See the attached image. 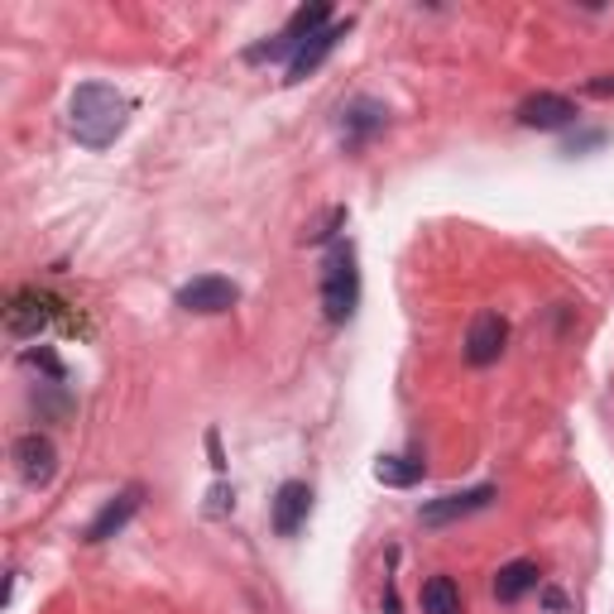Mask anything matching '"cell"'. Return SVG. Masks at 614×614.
Returning a JSON list of instances; mask_svg holds the SVG:
<instances>
[{
  "label": "cell",
  "instance_id": "cell-1",
  "mask_svg": "<svg viewBox=\"0 0 614 614\" xmlns=\"http://www.w3.org/2000/svg\"><path fill=\"white\" fill-rule=\"evenodd\" d=\"M125 121H130V101L111 83H83L73 91V101H67V125H73L77 145H87V149L115 145Z\"/></svg>",
  "mask_w": 614,
  "mask_h": 614
},
{
  "label": "cell",
  "instance_id": "cell-2",
  "mask_svg": "<svg viewBox=\"0 0 614 614\" xmlns=\"http://www.w3.org/2000/svg\"><path fill=\"white\" fill-rule=\"evenodd\" d=\"M355 303H361V270H355V250L351 246H336L327 254V264H322V312H327V322L341 327V322L355 312Z\"/></svg>",
  "mask_w": 614,
  "mask_h": 614
},
{
  "label": "cell",
  "instance_id": "cell-3",
  "mask_svg": "<svg viewBox=\"0 0 614 614\" xmlns=\"http://www.w3.org/2000/svg\"><path fill=\"white\" fill-rule=\"evenodd\" d=\"M327 20H331V5H303V10H293V20H288V25L274 34L270 43H254V49L246 53L250 63H274V58H288V63H293L298 58V49H303L308 39H317L322 29H327Z\"/></svg>",
  "mask_w": 614,
  "mask_h": 614
},
{
  "label": "cell",
  "instance_id": "cell-4",
  "mask_svg": "<svg viewBox=\"0 0 614 614\" xmlns=\"http://www.w3.org/2000/svg\"><path fill=\"white\" fill-rule=\"evenodd\" d=\"M240 303V288L222 279V274H197L192 284L178 288V308L183 312H202V317H216V312H230Z\"/></svg>",
  "mask_w": 614,
  "mask_h": 614
},
{
  "label": "cell",
  "instance_id": "cell-5",
  "mask_svg": "<svg viewBox=\"0 0 614 614\" xmlns=\"http://www.w3.org/2000/svg\"><path fill=\"white\" fill-rule=\"evenodd\" d=\"M490 504H494V485H475V490L442 494V500L423 504L418 518L427 528H447V524H456V518H471V514H480V509H490Z\"/></svg>",
  "mask_w": 614,
  "mask_h": 614
},
{
  "label": "cell",
  "instance_id": "cell-6",
  "mask_svg": "<svg viewBox=\"0 0 614 614\" xmlns=\"http://www.w3.org/2000/svg\"><path fill=\"white\" fill-rule=\"evenodd\" d=\"M15 466H20V480L34 485V490H43V485L58 475V447L43 433H25L15 442Z\"/></svg>",
  "mask_w": 614,
  "mask_h": 614
},
{
  "label": "cell",
  "instance_id": "cell-7",
  "mask_svg": "<svg viewBox=\"0 0 614 614\" xmlns=\"http://www.w3.org/2000/svg\"><path fill=\"white\" fill-rule=\"evenodd\" d=\"M504 341H509V322L500 317V312H480V317L471 322V331H466V361L475 369L494 365L504 355Z\"/></svg>",
  "mask_w": 614,
  "mask_h": 614
},
{
  "label": "cell",
  "instance_id": "cell-8",
  "mask_svg": "<svg viewBox=\"0 0 614 614\" xmlns=\"http://www.w3.org/2000/svg\"><path fill=\"white\" fill-rule=\"evenodd\" d=\"M576 121V106L557 91H538V97H528L524 106H518V125L524 130H562V125Z\"/></svg>",
  "mask_w": 614,
  "mask_h": 614
},
{
  "label": "cell",
  "instance_id": "cell-9",
  "mask_svg": "<svg viewBox=\"0 0 614 614\" xmlns=\"http://www.w3.org/2000/svg\"><path fill=\"white\" fill-rule=\"evenodd\" d=\"M308 514H312V490L303 480H284L279 494H274V532H279V538H293V532L308 524Z\"/></svg>",
  "mask_w": 614,
  "mask_h": 614
},
{
  "label": "cell",
  "instance_id": "cell-10",
  "mask_svg": "<svg viewBox=\"0 0 614 614\" xmlns=\"http://www.w3.org/2000/svg\"><path fill=\"white\" fill-rule=\"evenodd\" d=\"M346 29H351V25H327V29L317 34V39H308L303 49H298V58H293V63H288V77H284V83H308V77L317 73V67L331 58V49H336V43L346 39Z\"/></svg>",
  "mask_w": 614,
  "mask_h": 614
},
{
  "label": "cell",
  "instance_id": "cell-11",
  "mask_svg": "<svg viewBox=\"0 0 614 614\" xmlns=\"http://www.w3.org/2000/svg\"><path fill=\"white\" fill-rule=\"evenodd\" d=\"M53 308H58L53 298L34 293V288H29V293H15V298H10V312H5L10 331H15V336H39L53 322Z\"/></svg>",
  "mask_w": 614,
  "mask_h": 614
},
{
  "label": "cell",
  "instance_id": "cell-12",
  "mask_svg": "<svg viewBox=\"0 0 614 614\" xmlns=\"http://www.w3.org/2000/svg\"><path fill=\"white\" fill-rule=\"evenodd\" d=\"M135 509H140V490H121V494H115V500L87 524L83 538H87V542H106V538H115V532H121V528L135 518Z\"/></svg>",
  "mask_w": 614,
  "mask_h": 614
},
{
  "label": "cell",
  "instance_id": "cell-13",
  "mask_svg": "<svg viewBox=\"0 0 614 614\" xmlns=\"http://www.w3.org/2000/svg\"><path fill=\"white\" fill-rule=\"evenodd\" d=\"M385 106H379V101H351V106H346L341 111V135H346V140H351V145H361V140H369V135H375V130H385Z\"/></svg>",
  "mask_w": 614,
  "mask_h": 614
},
{
  "label": "cell",
  "instance_id": "cell-14",
  "mask_svg": "<svg viewBox=\"0 0 614 614\" xmlns=\"http://www.w3.org/2000/svg\"><path fill=\"white\" fill-rule=\"evenodd\" d=\"M538 562H509L500 566V576H494V596L504 600V605H514V600H524L532 586H538Z\"/></svg>",
  "mask_w": 614,
  "mask_h": 614
},
{
  "label": "cell",
  "instance_id": "cell-15",
  "mask_svg": "<svg viewBox=\"0 0 614 614\" xmlns=\"http://www.w3.org/2000/svg\"><path fill=\"white\" fill-rule=\"evenodd\" d=\"M423 610L427 614H466V605H461V586L451 581V576H433V581L423 586Z\"/></svg>",
  "mask_w": 614,
  "mask_h": 614
},
{
  "label": "cell",
  "instance_id": "cell-16",
  "mask_svg": "<svg viewBox=\"0 0 614 614\" xmlns=\"http://www.w3.org/2000/svg\"><path fill=\"white\" fill-rule=\"evenodd\" d=\"M375 480L379 485H393V490H403V485H418L423 480V461H413V456H385L375 466Z\"/></svg>",
  "mask_w": 614,
  "mask_h": 614
},
{
  "label": "cell",
  "instance_id": "cell-17",
  "mask_svg": "<svg viewBox=\"0 0 614 614\" xmlns=\"http://www.w3.org/2000/svg\"><path fill=\"white\" fill-rule=\"evenodd\" d=\"M590 97H614V73H605V77H596V83L586 87Z\"/></svg>",
  "mask_w": 614,
  "mask_h": 614
}]
</instances>
